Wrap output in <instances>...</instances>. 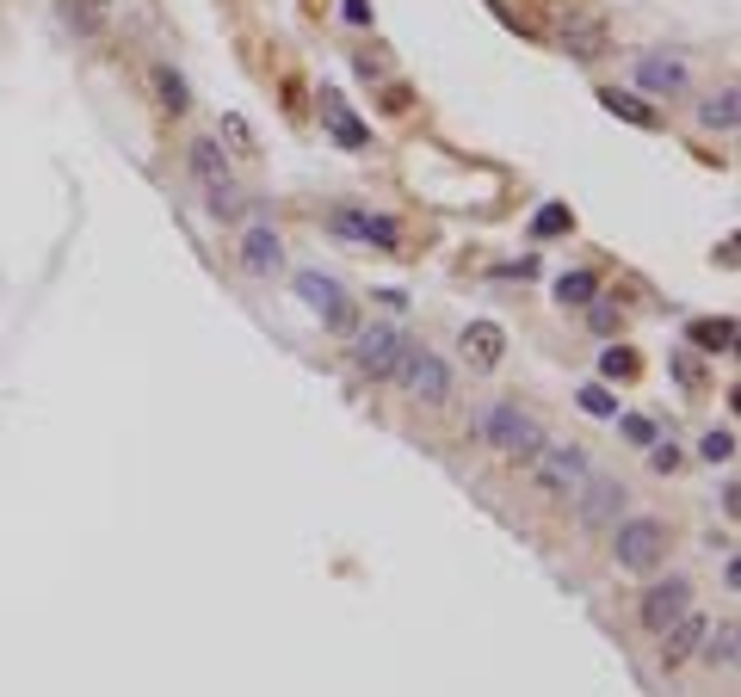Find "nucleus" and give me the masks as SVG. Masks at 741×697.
<instances>
[{
    "label": "nucleus",
    "instance_id": "f257e3e1",
    "mask_svg": "<svg viewBox=\"0 0 741 697\" xmlns=\"http://www.w3.org/2000/svg\"><path fill=\"white\" fill-rule=\"evenodd\" d=\"M186 161H192L198 186H204V204H210V216H223V223H235V216H241V192H235V173H229L223 149H217L210 136H198L192 149H186Z\"/></svg>",
    "mask_w": 741,
    "mask_h": 697
},
{
    "label": "nucleus",
    "instance_id": "f03ea898",
    "mask_svg": "<svg viewBox=\"0 0 741 697\" xmlns=\"http://www.w3.org/2000/svg\"><path fill=\"white\" fill-rule=\"evenodd\" d=\"M612 556L624 574H655L667 562V525L661 519H618L612 525Z\"/></svg>",
    "mask_w": 741,
    "mask_h": 697
},
{
    "label": "nucleus",
    "instance_id": "7ed1b4c3",
    "mask_svg": "<svg viewBox=\"0 0 741 697\" xmlns=\"http://www.w3.org/2000/svg\"><path fill=\"white\" fill-rule=\"evenodd\" d=\"M482 438L501 457H513V463H532L538 457V445H544V432H538V420L532 414H519L513 401H494V408L482 414Z\"/></svg>",
    "mask_w": 741,
    "mask_h": 697
},
{
    "label": "nucleus",
    "instance_id": "20e7f679",
    "mask_svg": "<svg viewBox=\"0 0 741 697\" xmlns=\"http://www.w3.org/2000/svg\"><path fill=\"white\" fill-rule=\"evenodd\" d=\"M525 469H532L538 494H556V500H562V494L575 500V488H581L587 475H593V469H587V451H581V445H550V438L538 445V457L525 463Z\"/></svg>",
    "mask_w": 741,
    "mask_h": 697
},
{
    "label": "nucleus",
    "instance_id": "39448f33",
    "mask_svg": "<svg viewBox=\"0 0 741 697\" xmlns=\"http://www.w3.org/2000/svg\"><path fill=\"white\" fill-rule=\"evenodd\" d=\"M297 297H303L315 315H322V321L334 327L340 340H352V334H359V309H352V297L340 290V278H328V272L303 266V272H297Z\"/></svg>",
    "mask_w": 741,
    "mask_h": 697
},
{
    "label": "nucleus",
    "instance_id": "423d86ee",
    "mask_svg": "<svg viewBox=\"0 0 741 697\" xmlns=\"http://www.w3.org/2000/svg\"><path fill=\"white\" fill-rule=\"evenodd\" d=\"M402 358H408V334H396V327H359L352 334V364L371 383H390L402 371Z\"/></svg>",
    "mask_w": 741,
    "mask_h": 697
},
{
    "label": "nucleus",
    "instance_id": "0eeeda50",
    "mask_svg": "<svg viewBox=\"0 0 741 697\" xmlns=\"http://www.w3.org/2000/svg\"><path fill=\"white\" fill-rule=\"evenodd\" d=\"M575 519H581V531H612L618 519H624V482H606V475H587V482L575 488Z\"/></svg>",
    "mask_w": 741,
    "mask_h": 697
},
{
    "label": "nucleus",
    "instance_id": "6e6552de",
    "mask_svg": "<svg viewBox=\"0 0 741 697\" xmlns=\"http://www.w3.org/2000/svg\"><path fill=\"white\" fill-rule=\"evenodd\" d=\"M402 383H408V395L414 401H427V408H439V401H451V371L427 352V346H408V358H402V371H396Z\"/></svg>",
    "mask_w": 741,
    "mask_h": 697
},
{
    "label": "nucleus",
    "instance_id": "1a4fd4ad",
    "mask_svg": "<svg viewBox=\"0 0 741 697\" xmlns=\"http://www.w3.org/2000/svg\"><path fill=\"white\" fill-rule=\"evenodd\" d=\"M680 611H692V580H680V574H674V580H655L649 593H643V605H637V617H643L649 636H661Z\"/></svg>",
    "mask_w": 741,
    "mask_h": 697
},
{
    "label": "nucleus",
    "instance_id": "9d476101",
    "mask_svg": "<svg viewBox=\"0 0 741 697\" xmlns=\"http://www.w3.org/2000/svg\"><path fill=\"white\" fill-rule=\"evenodd\" d=\"M562 50L593 62L599 50H606V19L599 13H562Z\"/></svg>",
    "mask_w": 741,
    "mask_h": 697
},
{
    "label": "nucleus",
    "instance_id": "9b49d317",
    "mask_svg": "<svg viewBox=\"0 0 741 697\" xmlns=\"http://www.w3.org/2000/svg\"><path fill=\"white\" fill-rule=\"evenodd\" d=\"M457 346H464L470 371H494V364H501V352H507V334H501V321H470Z\"/></svg>",
    "mask_w": 741,
    "mask_h": 697
},
{
    "label": "nucleus",
    "instance_id": "f8f14e48",
    "mask_svg": "<svg viewBox=\"0 0 741 697\" xmlns=\"http://www.w3.org/2000/svg\"><path fill=\"white\" fill-rule=\"evenodd\" d=\"M704 630H711V623H704L698 611H680V617L661 630V660H667V667H680V660H692V654H698V642H704Z\"/></svg>",
    "mask_w": 741,
    "mask_h": 697
},
{
    "label": "nucleus",
    "instance_id": "ddd939ff",
    "mask_svg": "<svg viewBox=\"0 0 741 697\" xmlns=\"http://www.w3.org/2000/svg\"><path fill=\"white\" fill-rule=\"evenodd\" d=\"M340 235H359V241H377L383 253H402V229L390 223V216H359V210H340L334 216Z\"/></svg>",
    "mask_w": 741,
    "mask_h": 697
},
{
    "label": "nucleus",
    "instance_id": "4468645a",
    "mask_svg": "<svg viewBox=\"0 0 741 697\" xmlns=\"http://www.w3.org/2000/svg\"><path fill=\"white\" fill-rule=\"evenodd\" d=\"M241 266L254 272V278H272L278 266H285V241H278L272 229H247V241H241Z\"/></svg>",
    "mask_w": 741,
    "mask_h": 697
},
{
    "label": "nucleus",
    "instance_id": "2eb2a0df",
    "mask_svg": "<svg viewBox=\"0 0 741 697\" xmlns=\"http://www.w3.org/2000/svg\"><path fill=\"white\" fill-rule=\"evenodd\" d=\"M322 124H328V136L340 142V149H365V142H371L365 124L346 112V99H340V93H322Z\"/></svg>",
    "mask_w": 741,
    "mask_h": 697
},
{
    "label": "nucleus",
    "instance_id": "dca6fc26",
    "mask_svg": "<svg viewBox=\"0 0 741 697\" xmlns=\"http://www.w3.org/2000/svg\"><path fill=\"white\" fill-rule=\"evenodd\" d=\"M637 81L649 87V93H686V62H674V56H643L637 62Z\"/></svg>",
    "mask_w": 741,
    "mask_h": 697
},
{
    "label": "nucleus",
    "instance_id": "f3484780",
    "mask_svg": "<svg viewBox=\"0 0 741 697\" xmlns=\"http://www.w3.org/2000/svg\"><path fill=\"white\" fill-rule=\"evenodd\" d=\"M686 340H692L698 352H729V346H735V321H729V315H717V321H692Z\"/></svg>",
    "mask_w": 741,
    "mask_h": 697
},
{
    "label": "nucleus",
    "instance_id": "a211bd4d",
    "mask_svg": "<svg viewBox=\"0 0 741 697\" xmlns=\"http://www.w3.org/2000/svg\"><path fill=\"white\" fill-rule=\"evenodd\" d=\"M599 99H606V112H612V118H624V124H637V130H655V112H649V105H643L637 93H618V87H606V93H599Z\"/></svg>",
    "mask_w": 741,
    "mask_h": 697
},
{
    "label": "nucleus",
    "instance_id": "6ab92c4d",
    "mask_svg": "<svg viewBox=\"0 0 741 697\" xmlns=\"http://www.w3.org/2000/svg\"><path fill=\"white\" fill-rule=\"evenodd\" d=\"M698 654L711 660V667H735V623H717V630H704Z\"/></svg>",
    "mask_w": 741,
    "mask_h": 697
},
{
    "label": "nucleus",
    "instance_id": "aec40b11",
    "mask_svg": "<svg viewBox=\"0 0 741 697\" xmlns=\"http://www.w3.org/2000/svg\"><path fill=\"white\" fill-rule=\"evenodd\" d=\"M155 93H161V105H167V112H186V105H192V99H186V81L173 75L167 62H155Z\"/></svg>",
    "mask_w": 741,
    "mask_h": 697
},
{
    "label": "nucleus",
    "instance_id": "412c9836",
    "mask_svg": "<svg viewBox=\"0 0 741 697\" xmlns=\"http://www.w3.org/2000/svg\"><path fill=\"white\" fill-rule=\"evenodd\" d=\"M698 118H704V130H735V93L704 99V105H698Z\"/></svg>",
    "mask_w": 741,
    "mask_h": 697
},
{
    "label": "nucleus",
    "instance_id": "4be33fe9",
    "mask_svg": "<svg viewBox=\"0 0 741 697\" xmlns=\"http://www.w3.org/2000/svg\"><path fill=\"white\" fill-rule=\"evenodd\" d=\"M593 290H599L593 272H562V278H556V297H562V303H593Z\"/></svg>",
    "mask_w": 741,
    "mask_h": 697
},
{
    "label": "nucleus",
    "instance_id": "5701e85b",
    "mask_svg": "<svg viewBox=\"0 0 741 697\" xmlns=\"http://www.w3.org/2000/svg\"><path fill=\"white\" fill-rule=\"evenodd\" d=\"M581 408H587L593 420H618V395H612L606 383H587V389H581Z\"/></svg>",
    "mask_w": 741,
    "mask_h": 697
},
{
    "label": "nucleus",
    "instance_id": "b1692460",
    "mask_svg": "<svg viewBox=\"0 0 741 697\" xmlns=\"http://www.w3.org/2000/svg\"><path fill=\"white\" fill-rule=\"evenodd\" d=\"M698 457H704V463H729V457H735V432H729V426L704 432V438H698Z\"/></svg>",
    "mask_w": 741,
    "mask_h": 697
},
{
    "label": "nucleus",
    "instance_id": "393cba45",
    "mask_svg": "<svg viewBox=\"0 0 741 697\" xmlns=\"http://www.w3.org/2000/svg\"><path fill=\"white\" fill-rule=\"evenodd\" d=\"M599 371H606V377H637V352L606 346V358H599Z\"/></svg>",
    "mask_w": 741,
    "mask_h": 697
},
{
    "label": "nucleus",
    "instance_id": "a878e982",
    "mask_svg": "<svg viewBox=\"0 0 741 697\" xmlns=\"http://www.w3.org/2000/svg\"><path fill=\"white\" fill-rule=\"evenodd\" d=\"M569 229V210L562 204H550V210H538V223H532V235H562Z\"/></svg>",
    "mask_w": 741,
    "mask_h": 697
},
{
    "label": "nucleus",
    "instance_id": "bb28decb",
    "mask_svg": "<svg viewBox=\"0 0 741 697\" xmlns=\"http://www.w3.org/2000/svg\"><path fill=\"white\" fill-rule=\"evenodd\" d=\"M618 327H624V315L612 303H593V334H618Z\"/></svg>",
    "mask_w": 741,
    "mask_h": 697
},
{
    "label": "nucleus",
    "instance_id": "cd10ccee",
    "mask_svg": "<svg viewBox=\"0 0 741 697\" xmlns=\"http://www.w3.org/2000/svg\"><path fill=\"white\" fill-rule=\"evenodd\" d=\"M624 438H630V445H655V426L630 414V420H624Z\"/></svg>",
    "mask_w": 741,
    "mask_h": 697
},
{
    "label": "nucleus",
    "instance_id": "c85d7f7f",
    "mask_svg": "<svg viewBox=\"0 0 741 697\" xmlns=\"http://www.w3.org/2000/svg\"><path fill=\"white\" fill-rule=\"evenodd\" d=\"M223 130H229V142H235L241 155H254V136H247V124H241V118H223Z\"/></svg>",
    "mask_w": 741,
    "mask_h": 697
},
{
    "label": "nucleus",
    "instance_id": "c756f323",
    "mask_svg": "<svg viewBox=\"0 0 741 697\" xmlns=\"http://www.w3.org/2000/svg\"><path fill=\"white\" fill-rule=\"evenodd\" d=\"M674 377H680L686 389H698V364H692V358H674Z\"/></svg>",
    "mask_w": 741,
    "mask_h": 697
},
{
    "label": "nucleus",
    "instance_id": "7c9ffc66",
    "mask_svg": "<svg viewBox=\"0 0 741 697\" xmlns=\"http://www.w3.org/2000/svg\"><path fill=\"white\" fill-rule=\"evenodd\" d=\"M649 463H655V469L667 475V469H674V463H680V451H674V445H661V451H649Z\"/></svg>",
    "mask_w": 741,
    "mask_h": 697
},
{
    "label": "nucleus",
    "instance_id": "2f4dec72",
    "mask_svg": "<svg viewBox=\"0 0 741 697\" xmlns=\"http://www.w3.org/2000/svg\"><path fill=\"white\" fill-rule=\"evenodd\" d=\"M346 19H352V25H365V0H346Z\"/></svg>",
    "mask_w": 741,
    "mask_h": 697
},
{
    "label": "nucleus",
    "instance_id": "473e14b6",
    "mask_svg": "<svg viewBox=\"0 0 741 697\" xmlns=\"http://www.w3.org/2000/svg\"><path fill=\"white\" fill-rule=\"evenodd\" d=\"M93 7H99V0H93Z\"/></svg>",
    "mask_w": 741,
    "mask_h": 697
}]
</instances>
